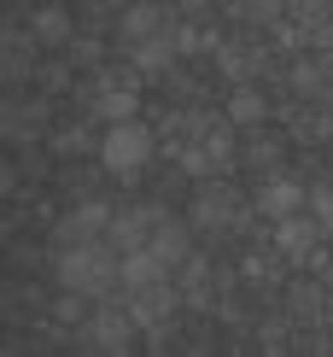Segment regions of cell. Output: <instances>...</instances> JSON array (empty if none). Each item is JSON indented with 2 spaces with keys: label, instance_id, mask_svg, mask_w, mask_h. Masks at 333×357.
I'll return each instance as SVG.
<instances>
[{
  "label": "cell",
  "instance_id": "6da1fadb",
  "mask_svg": "<svg viewBox=\"0 0 333 357\" xmlns=\"http://www.w3.org/2000/svg\"><path fill=\"white\" fill-rule=\"evenodd\" d=\"M117 41H123V53H129L134 70H164V65L181 53V29L170 24V12H164L158 0L129 6L123 24H117Z\"/></svg>",
  "mask_w": 333,
  "mask_h": 357
},
{
  "label": "cell",
  "instance_id": "7a4b0ae2",
  "mask_svg": "<svg viewBox=\"0 0 333 357\" xmlns=\"http://www.w3.org/2000/svg\"><path fill=\"white\" fill-rule=\"evenodd\" d=\"M123 281V258H111L100 241H77V246H59V287L82 293V299H100Z\"/></svg>",
  "mask_w": 333,
  "mask_h": 357
},
{
  "label": "cell",
  "instance_id": "3957f363",
  "mask_svg": "<svg viewBox=\"0 0 333 357\" xmlns=\"http://www.w3.org/2000/svg\"><path fill=\"white\" fill-rule=\"evenodd\" d=\"M153 129L146 123H134V117H123V123H111L105 129V141H100V158H105V170L111 176H141L146 170V158H153Z\"/></svg>",
  "mask_w": 333,
  "mask_h": 357
},
{
  "label": "cell",
  "instance_id": "277c9868",
  "mask_svg": "<svg viewBox=\"0 0 333 357\" xmlns=\"http://www.w3.org/2000/svg\"><path fill=\"white\" fill-rule=\"evenodd\" d=\"M111 205H100V199H88V205H70L65 217H59V246H77V241H105L111 234Z\"/></svg>",
  "mask_w": 333,
  "mask_h": 357
},
{
  "label": "cell",
  "instance_id": "5b68a950",
  "mask_svg": "<svg viewBox=\"0 0 333 357\" xmlns=\"http://www.w3.org/2000/svg\"><path fill=\"white\" fill-rule=\"evenodd\" d=\"M193 222H199L205 234L234 229V222H240V199H234L222 182H205V188H199V199H193Z\"/></svg>",
  "mask_w": 333,
  "mask_h": 357
},
{
  "label": "cell",
  "instance_id": "8992f818",
  "mask_svg": "<svg viewBox=\"0 0 333 357\" xmlns=\"http://www.w3.org/2000/svg\"><path fill=\"white\" fill-rule=\"evenodd\" d=\"M234 158V146H229V117L222 123H205V135H199V146H187L181 153V165H187L193 176H210V170H222Z\"/></svg>",
  "mask_w": 333,
  "mask_h": 357
},
{
  "label": "cell",
  "instance_id": "52a82bcc",
  "mask_svg": "<svg viewBox=\"0 0 333 357\" xmlns=\"http://www.w3.org/2000/svg\"><path fill=\"white\" fill-rule=\"evenodd\" d=\"M134 328H141V322H134V310H100L94 322H88V346L94 351H129V340H134Z\"/></svg>",
  "mask_w": 333,
  "mask_h": 357
},
{
  "label": "cell",
  "instance_id": "ba28073f",
  "mask_svg": "<svg viewBox=\"0 0 333 357\" xmlns=\"http://www.w3.org/2000/svg\"><path fill=\"white\" fill-rule=\"evenodd\" d=\"M304 205H310V193L298 188L293 176H269V182L257 188V211L275 217V222H281V217H293V211H304Z\"/></svg>",
  "mask_w": 333,
  "mask_h": 357
},
{
  "label": "cell",
  "instance_id": "9c48e42d",
  "mask_svg": "<svg viewBox=\"0 0 333 357\" xmlns=\"http://www.w3.org/2000/svg\"><path fill=\"white\" fill-rule=\"evenodd\" d=\"M134 106H141V94H134V82H123V77H105V82L94 88V112L105 117V123L134 117Z\"/></svg>",
  "mask_w": 333,
  "mask_h": 357
},
{
  "label": "cell",
  "instance_id": "30bf717a",
  "mask_svg": "<svg viewBox=\"0 0 333 357\" xmlns=\"http://www.w3.org/2000/svg\"><path fill=\"white\" fill-rule=\"evenodd\" d=\"M322 234H327L322 222H316V217H298V211L275 222V241H281V252H293V258H304V252L322 241Z\"/></svg>",
  "mask_w": 333,
  "mask_h": 357
},
{
  "label": "cell",
  "instance_id": "8fae6325",
  "mask_svg": "<svg viewBox=\"0 0 333 357\" xmlns=\"http://www.w3.org/2000/svg\"><path fill=\"white\" fill-rule=\"evenodd\" d=\"M29 36H36L41 47H65V41H70V18H65V6H41L36 18H29Z\"/></svg>",
  "mask_w": 333,
  "mask_h": 357
},
{
  "label": "cell",
  "instance_id": "7c38bea8",
  "mask_svg": "<svg viewBox=\"0 0 333 357\" xmlns=\"http://www.w3.org/2000/svg\"><path fill=\"white\" fill-rule=\"evenodd\" d=\"M269 117V106H263V94H257V88H234V100H229V123H263Z\"/></svg>",
  "mask_w": 333,
  "mask_h": 357
},
{
  "label": "cell",
  "instance_id": "4fadbf2b",
  "mask_svg": "<svg viewBox=\"0 0 333 357\" xmlns=\"http://www.w3.org/2000/svg\"><path fill=\"white\" fill-rule=\"evenodd\" d=\"M310 217H316V222H322V229L333 234V182H327V188H316V193H310Z\"/></svg>",
  "mask_w": 333,
  "mask_h": 357
},
{
  "label": "cell",
  "instance_id": "5bb4252c",
  "mask_svg": "<svg viewBox=\"0 0 333 357\" xmlns=\"http://www.w3.org/2000/svg\"><path fill=\"white\" fill-rule=\"evenodd\" d=\"M234 6H240V18H251V24H269V18L281 12V0H234Z\"/></svg>",
  "mask_w": 333,
  "mask_h": 357
},
{
  "label": "cell",
  "instance_id": "9a60e30c",
  "mask_svg": "<svg viewBox=\"0 0 333 357\" xmlns=\"http://www.w3.org/2000/svg\"><path fill=\"white\" fill-rule=\"evenodd\" d=\"M181 6H205V0H181Z\"/></svg>",
  "mask_w": 333,
  "mask_h": 357
}]
</instances>
